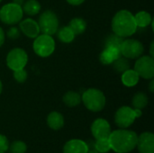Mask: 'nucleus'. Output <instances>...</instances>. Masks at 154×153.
Masks as SVG:
<instances>
[{
	"label": "nucleus",
	"mask_w": 154,
	"mask_h": 153,
	"mask_svg": "<svg viewBox=\"0 0 154 153\" xmlns=\"http://www.w3.org/2000/svg\"><path fill=\"white\" fill-rule=\"evenodd\" d=\"M138 135L135 132L120 129L111 132L108 142L111 150L117 153H127L135 149Z\"/></svg>",
	"instance_id": "1"
},
{
	"label": "nucleus",
	"mask_w": 154,
	"mask_h": 153,
	"mask_svg": "<svg viewBox=\"0 0 154 153\" xmlns=\"http://www.w3.org/2000/svg\"><path fill=\"white\" fill-rule=\"evenodd\" d=\"M111 27L113 32L123 38L130 37L137 31L134 14L128 10H120L113 17Z\"/></svg>",
	"instance_id": "2"
},
{
	"label": "nucleus",
	"mask_w": 154,
	"mask_h": 153,
	"mask_svg": "<svg viewBox=\"0 0 154 153\" xmlns=\"http://www.w3.org/2000/svg\"><path fill=\"white\" fill-rule=\"evenodd\" d=\"M81 101L89 111L100 112L104 109L106 100L101 90L97 88H88L82 94Z\"/></svg>",
	"instance_id": "3"
},
{
	"label": "nucleus",
	"mask_w": 154,
	"mask_h": 153,
	"mask_svg": "<svg viewBox=\"0 0 154 153\" xmlns=\"http://www.w3.org/2000/svg\"><path fill=\"white\" fill-rule=\"evenodd\" d=\"M23 12L21 5L14 3H8L0 8V21L7 25L19 23L23 19Z\"/></svg>",
	"instance_id": "4"
},
{
	"label": "nucleus",
	"mask_w": 154,
	"mask_h": 153,
	"mask_svg": "<svg viewBox=\"0 0 154 153\" xmlns=\"http://www.w3.org/2000/svg\"><path fill=\"white\" fill-rule=\"evenodd\" d=\"M143 115L142 110L134 109L130 106L120 107L115 115L116 124L121 129H125L131 126L136 118L141 117Z\"/></svg>",
	"instance_id": "5"
},
{
	"label": "nucleus",
	"mask_w": 154,
	"mask_h": 153,
	"mask_svg": "<svg viewBox=\"0 0 154 153\" xmlns=\"http://www.w3.org/2000/svg\"><path fill=\"white\" fill-rule=\"evenodd\" d=\"M55 41L51 35L39 34L34 38L32 43V49L36 55L42 58H47L51 56L55 50Z\"/></svg>",
	"instance_id": "6"
},
{
	"label": "nucleus",
	"mask_w": 154,
	"mask_h": 153,
	"mask_svg": "<svg viewBox=\"0 0 154 153\" xmlns=\"http://www.w3.org/2000/svg\"><path fill=\"white\" fill-rule=\"evenodd\" d=\"M38 24L42 33L53 35L59 29V19L53 11L46 10L40 15Z\"/></svg>",
	"instance_id": "7"
},
{
	"label": "nucleus",
	"mask_w": 154,
	"mask_h": 153,
	"mask_svg": "<svg viewBox=\"0 0 154 153\" xmlns=\"http://www.w3.org/2000/svg\"><path fill=\"white\" fill-rule=\"evenodd\" d=\"M27 62L28 54L22 48H14L7 53L6 65L13 71L24 69Z\"/></svg>",
	"instance_id": "8"
},
{
	"label": "nucleus",
	"mask_w": 154,
	"mask_h": 153,
	"mask_svg": "<svg viewBox=\"0 0 154 153\" xmlns=\"http://www.w3.org/2000/svg\"><path fill=\"white\" fill-rule=\"evenodd\" d=\"M121 55L126 59L136 60L141 57L144 51L143 43L135 39H125L124 40L120 47Z\"/></svg>",
	"instance_id": "9"
},
{
	"label": "nucleus",
	"mask_w": 154,
	"mask_h": 153,
	"mask_svg": "<svg viewBox=\"0 0 154 153\" xmlns=\"http://www.w3.org/2000/svg\"><path fill=\"white\" fill-rule=\"evenodd\" d=\"M140 78L152 79L154 77V59L151 56H141L136 59L134 69Z\"/></svg>",
	"instance_id": "10"
},
{
	"label": "nucleus",
	"mask_w": 154,
	"mask_h": 153,
	"mask_svg": "<svg viewBox=\"0 0 154 153\" xmlns=\"http://www.w3.org/2000/svg\"><path fill=\"white\" fill-rule=\"evenodd\" d=\"M91 133L96 140L108 138L111 133L110 124L103 118L96 119L91 125Z\"/></svg>",
	"instance_id": "11"
},
{
	"label": "nucleus",
	"mask_w": 154,
	"mask_h": 153,
	"mask_svg": "<svg viewBox=\"0 0 154 153\" xmlns=\"http://www.w3.org/2000/svg\"><path fill=\"white\" fill-rule=\"evenodd\" d=\"M19 27L20 31L30 39L36 38L41 32L38 23L32 18H25L21 20L19 23Z\"/></svg>",
	"instance_id": "12"
},
{
	"label": "nucleus",
	"mask_w": 154,
	"mask_h": 153,
	"mask_svg": "<svg viewBox=\"0 0 154 153\" xmlns=\"http://www.w3.org/2000/svg\"><path fill=\"white\" fill-rule=\"evenodd\" d=\"M136 147L140 153H154V134L150 132L143 133L137 139Z\"/></svg>",
	"instance_id": "13"
},
{
	"label": "nucleus",
	"mask_w": 154,
	"mask_h": 153,
	"mask_svg": "<svg viewBox=\"0 0 154 153\" xmlns=\"http://www.w3.org/2000/svg\"><path fill=\"white\" fill-rule=\"evenodd\" d=\"M119 48L113 46H105V49L99 55V60L103 65H110L119 57H121Z\"/></svg>",
	"instance_id": "14"
},
{
	"label": "nucleus",
	"mask_w": 154,
	"mask_h": 153,
	"mask_svg": "<svg viewBox=\"0 0 154 153\" xmlns=\"http://www.w3.org/2000/svg\"><path fill=\"white\" fill-rule=\"evenodd\" d=\"M88 145L79 139H73L67 142L63 147V153H87Z\"/></svg>",
	"instance_id": "15"
},
{
	"label": "nucleus",
	"mask_w": 154,
	"mask_h": 153,
	"mask_svg": "<svg viewBox=\"0 0 154 153\" xmlns=\"http://www.w3.org/2000/svg\"><path fill=\"white\" fill-rule=\"evenodd\" d=\"M139 79L140 77L134 69H129L122 73V77H121L122 83L127 87H133L136 86L139 82Z\"/></svg>",
	"instance_id": "16"
},
{
	"label": "nucleus",
	"mask_w": 154,
	"mask_h": 153,
	"mask_svg": "<svg viewBox=\"0 0 154 153\" xmlns=\"http://www.w3.org/2000/svg\"><path fill=\"white\" fill-rule=\"evenodd\" d=\"M47 124L49 127L52 130H60L64 125V118L63 115L56 111H53L49 114L47 117Z\"/></svg>",
	"instance_id": "17"
},
{
	"label": "nucleus",
	"mask_w": 154,
	"mask_h": 153,
	"mask_svg": "<svg viewBox=\"0 0 154 153\" xmlns=\"http://www.w3.org/2000/svg\"><path fill=\"white\" fill-rule=\"evenodd\" d=\"M23 12L29 16H33L41 11V4L37 0H26L22 5Z\"/></svg>",
	"instance_id": "18"
},
{
	"label": "nucleus",
	"mask_w": 154,
	"mask_h": 153,
	"mask_svg": "<svg viewBox=\"0 0 154 153\" xmlns=\"http://www.w3.org/2000/svg\"><path fill=\"white\" fill-rule=\"evenodd\" d=\"M134 20H135L137 27H140V28H145L149 26L152 22V17L151 14L146 11H140L136 13L135 14H134Z\"/></svg>",
	"instance_id": "19"
},
{
	"label": "nucleus",
	"mask_w": 154,
	"mask_h": 153,
	"mask_svg": "<svg viewBox=\"0 0 154 153\" xmlns=\"http://www.w3.org/2000/svg\"><path fill=\"white\" fill-rule=\"evenodd\" d=\"M57 36L58 39L63 42V43H70L74 41L75 39V33L73 32V31L70 29V27L68 26H63L60 29H58L57 31Z\"/></svg>",
	"instance_id": "20"
},
{
	"label": "nucleus",
	"mask_w": 154,
	"mask_h": 153,
	"mask_svg": "<svg viewBox=\"0 0 154 153\" xmlns=\"http://www.w3.org/2000/svg\"><path fill=\"white\" fill-rule=\"evenodd\" d=\"M63 103L69 107H75L81 103V96L75 91H68L62 97Z\"/></svg>",
	"instance_id": "21"
},
{
	"label": "nucleus",
	"mask_w": 154,
	"mask_h": 153,
	"mask_svg": "<svg viewBox=\"0 0 154 153\" xmlns=\"http://www.w3.org/2000/svg\"><path fill=\"white\" fill-rule=\"evenodd\" d=\"M69 26L73 31L75 35H79V34H82L86 31V29H87V22L82 18L76 17V18L71 19V21L69 22Z\"/></svg>",
	"instance_id": "22"
},
{
	"label": "nucleus",
	"mask_w": 154,
	"mask_h": 153,
	"mask_svg": "<svg viewBox=\"0 0 154 153\" xmlns=\"http://www.w3.org/2000/svg\"><path fill=\"white\" fill-rule=\"evenodd\" d=\"M148 96L143 93V92H138L136 93L133 99H132V105H133V107L134 109H143L144 107H146V106L148 105Z\"/></svg>",
	"instance_id": "23"
},
{
	"label": "nucleus",
	"mask_w": 154,
	"mask_h": 153,
	"mask_svg": "<svg viewBox=\"0 0 154 153\" xmlns=\"http://www.w3.org/2000/svg\"><path fill=\"white\" fill-rule=\"evenodd\" d=\"M113 68L117 73H123L125 70L130 69V62L128 59L125 58L124 56L119 57L117 60H116L113 63Z\"/></svg>",
	"instance_id": "24"
},
{
	"label": "nucleus",
	"mask_w": 154,
	"mask_h": 153,
	"mask_svg": "<svg viewBox=\"0 0 154 153\" xmlns=\"http://www.w3.org/2000/svg\"><path fill=\"white\" fill-rule=\"evenodd\" d=\"M94 149L99 153L108 152L111 150L110 144H109V142H108V138L96 140V142L94 143Z\"/></svg>",
	"instance_id": "25"
},
{
	"label": "nucleus",
	"mask_w": 154,
	"mask_h": 153,
	"mask_svg": "<svg viewBox=\"0 0 154 153\" xmlns=\"http://www.w3.org/2000/svg\"><path fill=\"white\" fill-rule=\"evenodd\" d=\"M124 38L121 37V36H118L116 34H111L109 35L106 41H105V46H113V47H116V48H119L121 47L123 41H124Z\"/></svg>",
	"instance_id": "26"
},
{
	"label": "nucleus",
	"mask_w": 154,
	"mask_h": 153,
	"mask_svg": "<svg viewBox=\"0 0 154 153\" xmlns=\"http://www.w3.org/2000/svg\"><path fill=\"white\" fill-rule=\"evenodd\" d=\"M10 153H25L27 151L26 144L22 141H14L8 148Z\"/></svg>",
	"instance_id": "27"
},
{
	"label": "nucleus",
	"mask_w": 154,
	"mask_h": 153,
	"mask_svg": "<svg viewBox=\"0 0 154 153\" xmlns=\"http://www.w3.org/2000/svg\"><path fill=\"white\" fill-rule=\"evenodd\" d=\"M13 76H14V80L16 82H18V83H23V82L26 81L27 77H28V74H27V71L24 69H21L14 70Z\"/></svg>",
	"instance_id": "28"
},
{
	"label": "nucleus",
	"mask_w": 154,
	"mask_h": 153,
	"mask_svg": "<svg viewBox=\"0 0 154 153\" xmlns=\"http://www.w3.org/2000/svg\"><path fill=\"white\" fill-rule=\"evenodd\" d=\"M9 142L5 136L0 134V153H5L8 151Z\"/></svg>",
	"instance_id": "29"
},
{
	"label": "nucleus",
	"mask_w": 154,
	"mask_h": 153,
	"mask_svg": "<svg viewBox=\"0 0 154 153\" xmlns=\"http://www.w3.org/2000/svg\"><path fill=\"white\" fill-rule=\"evenodd\" d=\"M7 37L12 39V40H15L18 39L20 37V30L17 29L16 27H11L8 31H7Z\"/></svg>",
	"instance_id": "30"
},
{
	"label": "nucleus",
	"mask_w": 154,
	"mask_h": 153,
	"mask_svg": "<svg viewBox=\"0 0 154 153\" xmlns=\"http://www.w3.org/2000/svg\"><path fill=\"white\" fill-rule=\"evenodd\" d=\"M69 5H80L81 4H83L86 0H66Z\"/></svg>",
	"instance_id": "31"
},
{
	"label": "nucleus",
	"mask_w": 154,
	"mask_h": 153,
	"mask_svg": "<svg viewBox=\"0 0 154 153\" xmlns=\"http://www.w3.org/2000/svg\"><path fill=\"white\" fill-rule=\"evenodd\" d=\"M5 39V32L2 29V27L0 26V47L4 44Z\"/></svg>",
	"instance_id": "32"
},
{
	"label": "nucleus",
	"mask_w": 154,
	"mask_h": 153,
	"mask_svg": "<svg viewBox=\"0 0 154 153\" xmlns=\"http://www.w3.org/2000/svg\"><path fill=\"white\" fill-rule=\"evenodd\" d=\"M153 46H154V41H152L151 42V45H150V56H151V57H154Z\"/></svg>",
	"instance_id": "33"
},
{
	"label": "nucleus",
	"mask_w": 154,
	"mask_h": 153,
	"mask_svg": "<svg viewBox=\"0 0 154 153\" xmlns=\"http://www.w3.org/2000/svg\"><path fill=\"white\" fill-rule=\"evenodd\" d=\"M151 80V82H150V85H149V89H150V91L152 92V93H153L154 92V80L153 78H152V79H150Z\"/></svg>",
	"instance_id": "34"
},
{
	"label": "nucleus",
	"mask_w": 154,
	"mask_h": 153,
	"mask_svg": "<svg viewBox=\"0 0 154 153\" xmlns=\"http://www.w3.org/2000/svg\"><path fill=\"white\" fill-rule=\"evenodd\" d=\"M24 1H25V0H13V3L17 4V5H21V6H22V5H23Z\"/></svg>",
	"instance_id": "35"
},
{
	"label": "nucleus",
	"mask_w": 154,
	"mask_h": 153,
	"mask_svg": "<svg viewBox=\"0 0 154 153\" xmlns=\"http://www.w3.org/2000/svg\"><path fill=\"white\" fill-rule=\"evenodd\" d=\"M87 153H99V152H98V151H97L95 149H92V150H89V149H88V152Z\"/></svg>",
	"instance_id": "36"
},
{
	"label": "nucleus",
	"mask_w": 154,
	"mask_h": 153,
	"mask_svg": "<svg viewBox=\"0 0 154 153\" xmlns=\"http://www.w3.org/2000/svg\"><path fill=\"white\" fill-rule=\"evenodd\" d=\"M2 91H3V84H2V81L0 80V94L2 93Z\"/></svg>",
	"instance_id": "37"
},
{
	"label": "nucleus",
	"mask_w": 154,
	"mask_h": 153,
	"mask_svg": "<svg viewBox=\"0 0 154 153\" xmlns=\"http://www.w3.org/2000/svg\"><path fill=\"white\" fill-rule=\"evenodd\" d=\"M1 1H2V0H0V3H1Z\"/></svg>",
	"instance_id": "38"
}]
</instances>
